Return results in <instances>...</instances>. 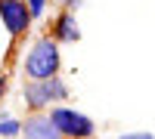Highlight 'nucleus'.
I'll use <instances>...</instances> for the list:
<instances>
[{
  "instance_id": "1",
  "label": "nucleus",
  "mask_w": 155,
  "mask_h": 139,
  "mask_svg": "<svg viewBox=\"0 0 155 139\" xmlns=\"http://www.w3.org/2000/svg\"><path fill=\"white\" fill-rule=\"evenodd\" d=\"M59 71H62L59 43L50 34L37 37L28 49V56H25V81H47V77H56Z\"/></svg>"
},
{
  "instance_id": "2",
  "label": "nucleus",
  "mask_w": 155,
  "mask_h": 139,
  "mask_svg": "<svg viewBox=\"0 0 155 139\" xmlns=\"http://www.w3.org/2000/svg\"><path fill=\"white\" fill-rule=\"evenodd\" d=\"M65 99H68V84L62 81V74L22 84V102L28 111H50L53 105H62Z\"/></svg>"
},
{
  "instance_id": "3",
  "label": "nucleus",
  "mask_w": 155,
  "mask_h": 139,
  "mask_svg": "<svg viewBox=\"0 0 155 139\" xmlns=\"http://www.w3.org/2000/svg\"><path fill=\"white\" fill-rule=\"evenodd\" d=\"M47 115H50V121L56 124V130L62 133V139H93L96 136V124L90 121L87 115L68 108V105H53Z\"/></svg>"
},
{
  "instance_id": "4",
  "label": "nucleus",
  "mask_w": 155,
  "mask_h": 139,
  "mask_svg": "<svg viewBox=\"0 0 155 139\" xmlns=\"http://www.w3.org/2000/svg\"><path fill=\"white\" fill-rule=\"evenodd\" d=\"M0 22H3V28H6V34L12 40H22L31 31L34 16H31L25 0H0Z\"/></svg>"
},
{
  "instance_id": "5",
  "label": "nucleus",
  "mask_w": 155,
  "mask_h": 139,
  "mask_svg": "<svg viewBox=\"0 0 155 139\" xmlns=\"http://www.w3.org/2000/svg\"><path fill=\"white\" fill-rule=\"evenodd\" d=\"M22 139H62V133L56 130V124L50 121L47 111H28V118L22 121Z\"/></svg>"
},
{
  "instance_id": "6",
  "label": "nucleus",
  "mask_w": 155,
  "mask_h": 139,
  "mask_svg": "<svg viewBox=\"0 0 155 139\" xmlns=\"http://www.w3.org/2000/svg\"><path fill=\"white\" fill-rule=\"evenodd\" d=\"M50 37L62 46V43H78L81 40V28H78V19L71 9H59L53 25H50Z\"/></svg>"
},
{
  "instance_id": "7",
  "label": "nucleus",
  "mask_w": 155,
  "mask_h": 139,
  "mask_svg": "<svg viewBox=\"0 0 155 139\" xmlns=\"http://www.w3.org/2000/svg\"><path fill=\"white\" fill-rule=\"evenodd\" d=\"M19 133H22V121H12V118L0 121V136H19Z\"/></svg>"
},
{
  "instance_id": "8",
  "label": "nucleus",
  "mask_w": 155,
  "mask_h": 139,
  "mask_svg": "<svg viewBox=\"0 0 155 139\" xmlns=\"http://www.w3.org/2000/svg\"><path fill=\"white\" fill-rule=\"evenodd\" d=\"M25 3H28V9H31L34 19H41L44 12H47V3H50V0H25Z\"/></svg>"
},
{
  "instance_id": "9",
  "label": "nucleus",
  "mask_w": 155,
  "mask_h": 139,
  "mask_svg": "<svg viewBox=\"0 0 155 139\" xmlns=\"http://www.w3.org/2000/svg\"><path fill=\"white\" fill-rule=\"evenodd\" d=\"M118 139H155L152 133H124V136H118Z\"/></svg>"
},
{
  "instance_id": "10",
  "label": "nucleus",
  "mask_w": 155,
  "mask_h": 139,
  "mask_svg": "<svg viewBox=\"0 0 155 139\" xmlns=\"http://www.w3.org/2000/svg\"><path fill=\"white\" fill-rule=\"evenodd\" d=\"M59 6H62V9H71V12H74L78 6H81V0H59Z\"/></svg>"
},
{
  "instance_id": "11",
  "label": "nucleus",
  "mask_w": 155,
  "mask_h": 139,
  "mask_svg": "<svg viewBox=\"0 0 155 139\" xmlns=\"http://www.w3.org/2000/svg\"><path fill=\"white\" fill-rule=\"evenodd\" d=\"M6 87H9V77L0 74V102H3V96H6Z\"/></svg>"
}]
</instances>
